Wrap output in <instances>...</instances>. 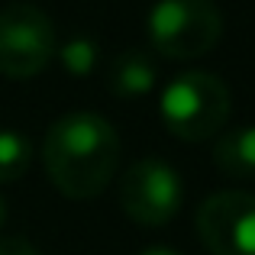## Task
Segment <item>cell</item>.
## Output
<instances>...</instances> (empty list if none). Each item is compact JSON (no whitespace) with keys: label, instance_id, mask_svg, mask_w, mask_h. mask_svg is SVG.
I'll return each instance as SVG.
<instances>
[{"label":"cell","instance_id":"6da1fadb","mask_svg":"<svg viewBox=\"0 0 255 255\" xmlns=\"http://www.w3.org/2000/svg\"><path fill=\"white\" fill-rule=\"evenodd\" d=\"M42 165L55 191L68 200H91L107 191L120 168V132L94 110H71L49 126Z\"/></svg>","mask_w":255,"mask_h":255},{"label":"cell","instance_id":"7a4b0ae2","mask_svg":"<svg viewBox=\"0 0 255 255\" xmlns=\"http://www.w3.org/2000/svg\"><path fill=\"white\" fill-rule=\"evenodd\" d=\"M233 110V94L223 78L210 71H184L165 84L158 97L165 129L181 142H204L223 132Z\"/></svg>","mask_w":255,"mask_h":255},{"label":"cell","instance_id":"3957f363","mask_svg":"<svg viewBox=\"0 0 255 255\" xmlns=\"http://www.w3.org/2000/svg\"><path fill=\"white\" fill-rule=\"evenodd\" d=\"M145 32L155 55L191 62L220 42L223 16L213 0H155L145 13Z\"/></svg>","mask_w":255,"mask_h":255},{"label":"cell","instance_id":"277c9868","mask_svg":"<svg viewBox=\"0 0 255 255\" xmlns=\"http://www.w3.org/2000/svg\"><path fill=\"white\" fill-rule=\"evenodd\" d=\"M58 49V29L42 6L13 0L0 6V75L13 81L36 78Z\"/></svg>","mask_w":255,"mask_h":255},{"label":"cell","instance_id":"5b68a950","mask_svg":"<svg viewBox=\"0 0 255 255\" xmlns=\"http://www.w3.org/2000/svg\"><path fill=\"white\" fill-rule=\"evenodd\" d=\"M184 204V181L174 165L162 155L136 158L123 171L120 184V207L139 226H165L178 217Z\"/></svg>","mask_w":255,"mask_h":255},{"label":"cell","instance_id":"8992f818","mask_svg":"<svg viewBox=\"0 0 255 255\" xmlns=\"http://www.w3.org/2000/svg\"><path fill=\"white\" fill-rule=\"evenodd\" d=\"M200 243L210 255H255V194L217 191L194 217Z\"/></svg>","mask_w":255,"mask_h":255},{"label":"cell","instance_id":"52a82bcc","mask_svg":"<svg viewBox=\"0 0 255 255\" xmlns=\"http://www.w3.org/2000/svg\"><path fill=\"white\" fill-rule=\"evenodd\" d=\"M155 84H158V65L152 62L149 52L126 49L110 62L107 91L113 97H145Z\"/></svg>","mask_w":255,"mask_h":255},{"label":"cell","instance_id":"ba28073f","mask_svg":"<svg viewBox=\"0 0 255 255\" xmlns=\"http://www.w3.org/2000/svg\"><path fill=\"white\" fill-rule=\"evenodd\" d=\"M213 165L236 181L255 178V126H239L217 139L213 145Z\"/></svg>","mask_w":255,"mask_h":255},{"label":"cell","instance_id":"9c48e42d","mask_svg":"<svg viewBox=\"0 0 255 255\" xmlns=\"http://www.w3.org/2000/svg\"><path fill=\"white\" fill-rule=\"evenodd\" d=\"M55 58H58L65 75L91 78L94 68H97V62H100V42L91 39V36H71L68 42H62L55 49Z\"/></svg>","mask_w":255,"mask_h":255},{"label":"cell","instance_id":"30bf717a","mask_svg":"<svg viewBox=\"0 0 255 255\" xmlns=\"http://www.w3.org/2000/svg\"><path fill=\"white\" fill-rule=\"evenodd\" d=\"M32 165V145L23 132L0 129V184L19 181Z\"/></svg>","mask_w":255,"mask_h":255},{"label":"cell","instance_id":"8fae6325","mask_svg":"<svg viewBox=\"0 0 255 255\" xmlns=\"http://www.w3.org/2000/svg\"><path fill=\"white\" fill-rule=\"evenodd\" d=\"M0 255H42L26 236H0Z\"/></svg>","mask_w":255,"mask_h":255},{"label":"cell","instance_id":"7c38bea8","mask_svg":"<svg viewBox=\"0 0 255 255\" xmlns=\"http://www.w3.org/2000/svg\"><path fill=\"white\" fill-rule=\"evenodd\" d=\"M139 255H184V252L171 249V246H149V249H142Z\"/></svg>","mask_w":255,"mask_h":255},{"label":"cell","instance_id":"4fadbf2b","mask_svg":"<svg viewBox=\"0 0 255 255\" xmlns=\"http://www.w3.org/2000/svg\"><path fill=\"white\" fill-rule=\"evenodd\" d=\"M3 223H6V200L0 197V230H3Z\"/></svg>","mask_w":255,"mask_h":255}]
</instances>
